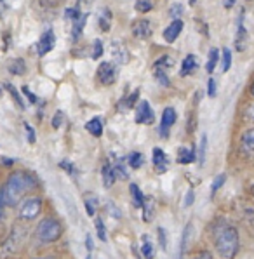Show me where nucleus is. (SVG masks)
Returning <instances> with one entry per match:
<instances>
[{"label":"nucleus","instance_id":"nucleus-53","mask_svg":"<svg viewBox=\"0 0 254 259\" xmlns=\"http://www.w3.org/2000/svg\"><path fill=\"white\" fill-rule=\"evenodd\" d=\"M86 247H87V250H89V252H93V250H94V242H93V237H91V235H87V237H86Z\"/></svg>","mask_w":254,"mask_h":259},{"label":"nucleus","instance_id":"nucleus-25","mask_svg":"<svg viewBox=\"0 0 254 259\" xmlns=\"http://www.w3.org/2000/svg\"><path fill=\"white\" fill-rule=\"evenodd\" d=\"M205 151H207V136L202 134L200 145H198V151H197V162L200 167L204 165V162H205Z\"/></svg>","mask_w":254,"mask_h":259},{"label":"nucleus","instance_id":"nucleus-58","mask_svg":"<svg viewBox=\"0 0 254 259\" xmlns=\"http://www.w3.org/2000/svg\"><path fill=\"white\" fill-rule=\"evenodd\" d=\"M251 94L254 96V82H252V85H251Z\"/></svg>","mask_w":254,"mask_h":259},{"label":"nucleus","instance_id":"nucleus-8","mask_svg":"<svg viewBox=\"0 0 254 259\" xmlns=\"http://www.w3.org/2000/svg\"><path fill=\"white\" fill-rule=\"evenodd\" d=\"M152 162H153V167L158 174H164L167 172L169 165H171V160L169 157L165 155V151L162 148H153L152 151Z\"/></svg>","mask_w":254,"mask_h":259},{"label":"nucleus","instance_id":"nucleus-32","mask_svg":"<svg viewBox=\"0 0 254 259\" xmlns=\"http://www.w3.org/2000/svg\"><path fill=\"white\" fill-rule=\"evenodd\" d=\"M94 226H96V233H98L99 240H101V242H106V240H108V237H106L105 223H103V219H101V218H96V219H94Z\"/></svg>","mask_w":254,"mask_h":259},{"label":"nucleus","instance_id":"nucleus-5","mask_svg":"<svg viewBox=\"0 0 254 259\" xmlns=\"http://www.w3.org/2000/svg\"><path fill=\"white\" fill-rule=\"evenodd\" d=\"M136 122L138 123H145V125H152L155 122V113H153L152 106H150L148 101H140L138 103V108H136Z\"/></svg>","mask_w":254,"mask_h":259},{"label":"nucleus","instance_id":"nucleus-20","mask_svg":"<svg viewBox=\"0 0 254 259\" xmlns=\"http://www.w3.org/2000/svg\"><path fill=\"white\" fill-rule=\"evenodd\" d=\"M129 190H131V198H133V205L136 207V209H141L143 202H145V195H143V191L140 190V186L131 183Z\"/></svg>","mask_w":254,"mask_h":259},{"label":"nucleus","instance_id":"nucleus-41","mask_svg":"<svg viewBox=\"0 0 254 259\" xmlns=\"http://www.w3.org/2000/svg\"><path fill=\"white\" fill-rule=\"evenodd\" d=\"M103 56V42L101 40H94L93 47V59H99Z\"/></svg>","mask_w":254,"mask_h":259},{"label":"nucleus","instance_id":"nucleus-47","mask_svg":"<svg viewBox=\"0 0 254 259\" xmlns=\"http://www.w3.org/2000/svg\"><path fill=\"white\" fill-rule=\"evenodd\" d=\"M59 167H61V169H65L68 174H77V169H75L73 164H70L68 160H63L61 164H59Z\"/></svg>","mask_w":254,"mask_h":259},{"label":"nucleus","instance_id":"nucleus-34","mask_svg":"<svg viewBox=\"0 0 254 259\" xmlns=\"http://www.w3.org/2000/svg\"><path fill=\"white\" fill-rule=\"evenodd\" d=\"M134 7H136L138 13L146 14V13H150V11L153 9V2H152V0H138Z\"/></svg>","mask_w":254,"mask_h":259},{"label":"nucleus","instance_id":"nucleus-35","mask_svg":"<svg viewBox=\"0 0 254 259\" xmlns=\"http://www.w3.org/2000/svg\"><path fill=\"white\" fill-rule=\"evenodd\" d=\"M4 85H6V89L11 93V96H13V99H14V101L18 103V106H19V108H21V110H25V103H23L21 96H19L18 91L14 89V85H13V83H4Z\"/></svg>","mask_w":254,"mask_h":259},{"label":"nucleus","instance_id":"nucleus-26","mask_svg":"<svg viewBox=\"0 0 254 259\" xmlns=\"http://www.w3.org/2000/svg\"><path fill=\"white\" fill-rule=\"evenodd\" d=\"M190 232H192V223L185 226L183 235H181V245H180V259H183L185 252H186V244H188V238H190Z\"/></svg>","mask_w":254,"mask_h":259},{"label":"nucleus","instance_id":"nucleus-55","mask_svg":"<svg viewBox=\"0 0 254 259\" xmlns=\"http://www.w3.org/2000/svg\"><path fill=\"white\" fill-rule=\"evenodd\" d=\"M4 207H6V202H4V197H2V193H0V219L4 216Z\"/></svg>","mask_w":254,"mask_h":259},{"label":"nucleus","instance_id":"nucleus-15","mask_svg":"<svg viewBox=\"0 0 254 259\" xmlns=\"http://www.w3.org/2000/svg\"><path fill=\"white\" fill-rule=\"evenodd\" d=\"M86 131L94 138H101L103 136V120L99 117L91 118L89 122L86 123Z\"/></svg>","mask_w":254,"mask_h":259},{"label":"nucleus","instance_id":"nucleus-17","mask_svg":"<svg viewBox=\"0 0 254 259\" xmlns=\"http://www.w3.org/2000/svg\"><path fill=\"white\" fill-rule=\"evenodd\" d=\"M198 66V63H197V58L193 54H188L186 58L183 59V63H181V71H180V75L181 77H188L190 73H192L193 70H195Z\"/></svg>","mask_w":254,"mask_h":259},{"label":"nucleus","instance_id":"nucleus-56","mask_svg":"<svg viewBox=\"0 0 254 259\" xmlns=\"http://www.w3.org/2000/svg\"><path fill=\"white\" fill-rule=\"evenodd\" d=\"M82 4H91V2H94V0H80Z\"/></svg>","mask_w":254,"mask_h":259},{"label":"nucleus","instance_id":"nucleus-52","mask_svg":"<svg viewBox=\"0 0 254 259\" xmlns=\"http://www.w3.org/2000/svg\"><path fill=\"white\" fill-rule=\"evenodd\" d=\"M61 2H63V0H42V6H46V7H56Z\"/></svg>","mask_w":254,"mask_h":259},{"label":"nucleus","instance_id":"nucleus-44","mask_svg":"<svg viewBox=\"0 0 254 259\" xmlns=\"http://www.w3.org/2000/svg\"><path fill=\"white\" fill-rule=\"evenodd\" d=\"M207 94L209 98H216V80L213 77L207 80Z\"/></svg>","mask_w":254,"mask_h":259},{"label":"nucleus","instance_id":"nucleus-45","mask_svg":"<svg viewBox=\"0 0 254 259\" xmlns=\"http://www.w3.org/2000/svg\"><path fill=\"white\" fill-rule=\"evenodd\" d=\"M23 94H25L26 98H28V101L31 103V105H37V103H38V98H37V96H35L33 93H31V91H30L26 85L23 87Z\"/></svg>","mask_w":254,"mask_h":259},{"label":"nucleus","instance_id":"nucleus-33","mask_svg":"<svg viewBox=\"0 0 254 259\" xmlns=\"http://www.w3.org/2000/svg\"><path fill=\"white\" fill-rule=\"evenodd\" d=\"M226 183V174L225 172H221V174H218L216 178H214V181H213V185H211V197H214L216 195V191L221 188Z\"/></svg>","mask_w":254,"mask_h":259},{"label":"nucleus","instance_id":"nucleus-39","mask_svg":"<svg viewBox=\"0 0 254 259\" xmlns=\"http://www.w3.org/2000/svg\"><path fill=\"white\" fill-rule=\"evenodd\" d=\"M169 16L173 19H178L180 16H183V6H181V4H173V6L169 7Z\"/></svg>","mask_w":254,"mask_h":259},{"label":"nucleus","instance_id":"nucleus-40","mask_svg":"<svg viewBox=\"0 0 254 259\" xmlns=\"http://www.w3.org/2000/svg\"><path fill=\"white\" fill-rule=\"evenodd\" d=\"M138 98H140V91H134V93H131V96H129V98H125V103H124V106H125L127 110H129V108H133V106L136 105Z\"/></svg>","mask_w":254,"mask_h":259},{"label":"nucleus","instance_id":"nucleus-28","mask_svg":"<svg viewBox=\"0 0 254 259\" xmlns=\"http://www.w3.org/2000/svg\"><path fill=\"white\" fill-rule=\"evenodd\" d=\"M141 254L145 259H153V244L150 242V238L143 237V244H141Z\"/></svg>","mask_w":254,"mask_h":259},{"label":"nucleus","instance_id":"nucleus-57","mask_svg":"<svg viewBox=\"0 0 254 259\" xmlns=\"http://www.w3.org/2000/svg\"><path fill=\"white\" fill-rule=\"evenodd\" d=\"M195 2L197 0H190V6H195Z\"/></svg>","mask_w":254,"mask_h":259},{"label":"nucleus","instance_id":"nucleus-31","mask_svg":"<svg viewBox=\"0 0 254 259\" xmlns=\"http://www.w3.org/2000/svg\"><path fill=\"white\" fill-rule=\"evenodd\" d=\"M153 77H155L157 80L160 82V85H164V87H169V85H171V80H169L167 71H165V70L153 68Z\"/></svg>","mask_w":254,"mask_h":259},{"label":"nucleus","instance_id":"nucleus-3","mask_svg":"<svg viewBox=\"0 0 254 259\" xmlns=\"http://www.w3.org/2000/svg\"><path fill=\"white\" fill-rule=\"evenodd\" d=\"M61 235H63L61 223L51 216L44 218L37 225V228H35V237H37V240L42 242V244H53V242L59 240Z\"/></svg>","mask_w":254,"mask_h":259},{"label":"nucleus","instance_id":"nucleus-22","mask_svg":"<svg viewBox=\"0 0 254 259\" xmlns=\"http://www.w3.org/2000/svg\"><path fill=\"white\" fill-rule=\"evenodd\" d=\"M87 18H89V14H82L80 18L73 23V28H71V38H73V40H78V37L82 35V31H84V28H86V23H87Z\"/></svg>","mask_w":254,"mask_h":259},{"label":"nucleus","instance_id":"nucleus-43","mask_svg":"<svg viewBox=\"0 0 254 259\" xmlns=\"http://www.w3.org/2000/svg\"><path fill=\"white\" fill-rule=\"evenodd\" d=\"M63 120H65V115H63V111H56V115L53 117V127H54V129H59V127L63 125Z\"/></svg>","mask_w":254,"mask_h":259},{"label":"nucleus","instance_id":"nucleus-60","mask_svg":"<svg viewBox=\"0 0 254 259\" xmlns=\"http://www.w3.org/2000/svg\"><path fill=\"white\" fill-rule=\"evenodd\" d=\"M0 96H2V85H0Z\"/></svg>","mask_w":254,"mask_h":259},{"label":"nucleus","instance_id":"nucleus-19","mask_svg":"<svg viewBox=\"0 0 254 259\" xmlns=\"http://www.w3.org/2000/svg\"><path fill=\"white\" fill-rule=\"evenodd\" d=\"M195 160V150L193 148H180L178 150V164L181 165H188Z\"/></svg>","mask_w":254,"mask_h":259},{"label":"nucleus","instance_id":"nucleus-37","mask_svg":"<svg viewBox=\"0 0 254 259\" xmlns=\"http://www.w3.org/2000/svg\"><path fill=\"white\" fill-rule=\"evenodd\" d=\"M80 16H82V13H80V9H78V7H68V9L65 11V18L68 19V21H71V23L77 21Z\"/></svg>","mask_w":254,"mask_h":259},{"label":"nucleus","instance_id":"nucleus-11","mask_svg":"<svg viewBox=\"0 0 254 259\" xmlns=\"http://www.w3.org/2000/svg\"><path fill=\"white\" fill-rule=\"evenodd\" d=\"M133 33H134V37L141 38V40L152 37V33H153L152 23H150L148 19H138V21L133 23Z\"/></svg>","mask_w":254,"mask_h":259},{"label":"nucleus","instance_id":"nucleus-59","mask_svg":"<svg viewBox=\"0 0 254 259\" xmlns=\"http://www.w3.org/2000/svg\"><path fill=\"white\" fill-rule=\"evenodd\" d=\"M86 259H93V257H91V254H89V256H86Z\"/></svg>","mask_w":254,"mask_h":259},{"label":"nucleus","instance_id":"nucleus-42","mask_svg":"<svg viewBox=\"0 0 254 259\" xmlns=\"http://www.w3.org/2000/svg\"><path fill=\"white\" fill-rule=\"evenodd\" d=\"M25 131H26V139H28L30 143H35V141H37V136H35V129L30 125L28 122H25Z\"/></svg>","mask_w":254,"mask_h":259},{"label":"nucleus","instance_id":"nucleus-4","mask_svg":"<svg viewBox=\"0 0 254 259\" xmlns=\"http://www.w3.org/2000/svg\"><path fill=\"white\" fill-rule=\"evenodd\" d=\"M42 210V198L38 197H30L19 205V218L25 221H31L40 214Z\"/></svg>","mask_w":254,"mask_h":259},{"label":"nucleus","instance_id":"nucleus-18","mask_svg":"<svg viewBox=\"0 0 254 259\" xmlns=\"http://www.w3.org/2000/svg\"><path fill=\"white\" fill-rule=\"evenodd\" d=\"M141 210H143V219H145V223L152 221L153 214H155V202H153V197H145Z\"/></svg>","mask_w":254,"mask_h":259},{"label":"nucleus","instance_id":"nucleus-1","mask_svg":"<svg viewBox=\"0 0 254 259\" xmlns=\"http://www.w3.org/2000/svg\"><path fill=\"white\" fill-rule=\"evenodd\" d=\"M37 185H38V181L33 174L18 170V172H13L7 178L6 185L0 188V193H2L6 205L14 207L16 204L21 202V198L25 197L30 190L37 188Z\"/></svg>","mask_w":254,"mask_h":259},{"label":"nucleus","instance_id":"nucleus-10","mask_svg":"<svg viewBox=\"0 0 254 259\" xmlns=\"http://www.w3.org/2000/svg\"><path fill=\"white\" fill-rule=\"evenodd\" d=\"M54 44H56V37H54L53 30H46L42 33L40 40H38L37 47H38V56H46L47 53L54 49Z\"/></svg>","mask_w":254,"mask_h":259},{"label":"nucleus","instance_id":"nucleus-48","mask_svg":"<svg viewBox=\"0 0 254 259\" xmlns=\"http://www.w3.org/2000/svg\"><path fill=\"white\" fill-rule=\"evenodd\" d=\"M244 117H245V120L254 122V103L247 105V108H245V111H244Z\"/></svg>","mask_w":254,"mask_h":259},{"label":"nucleus","instance_id":"nucleus-36","mask_svg":"<svg viewBox=\"0 0 254 259\" xmlns=\"http://www.w3.org/2000/svg\"><path fill=\"white\" fill-rule=\"evenodd\" d=\"M86 210H87V214H89L91 218L94 216V214H96V205H98V200H96V197H93V195H91V197H86Z\"/></svg>","mask_w":254,"mask_h":259},{"label":"nucleus","instance_id":"nucleus-29","mask_svg":"<svg viewBox=\"0 0 254 259\" xmlns=\"http://www.w3.org/2000/svg\"><path fill=\"white\" fill-rule=\"evenodd\" d=\"M230 68H232V51L225 47L223 53H221V71L226 73Z\"/></svg>","mask_w":254,"mask_h":259},{"label":"nucleus","instance_id":"nucleus-61","mask_svg":"<svg viewBox=\"0 0 254 259\" xmlns=\"http://www.w3.org/2000/svg\"><path fill=\"white\" fill-rule=\"evenodd\" d=\"M35 259H42V257H35Z\"/></svg>","mask_w":254,"mask_h":259},{"label":"nucleus","instance_id":"nucleus-46","mask_svg":"<svg viewBox=\"0 0 254 259\" xmlns=\"http://www.w3.org/2000/svg\"><path fill=\"white\" fill-rule=\"evenodd\" d=\"M157 235H158V242H160V247L165 250V249H167V242H165V230L164 228H158Z\"/></svg>","mask_w":254,"mask_h":259},{"label":"nucleus","instance_id":"nucleus-2","mask_svg":"<svg viewBox=\"0 0 254 259\" xmlns=\"http://www.w3.org/2000/svg\"><path fill=\"white\" fill-rule=\"evenodd\" d=\"M213 240L214 249L221 259H235L240 249V237L235 226H230L226 223L216 226L213 232Z\"/></svg>","mask_w":254,"mask_h":259},{"label":"nucleus","instance_id":"nucleus-6","mask_svg":"<svg viewBox=\"0 0 254 259\" xmlns=\"http://www.w3.org/2000/svg\"><path fill=\"white\" fill-rule=\"evenodd\" d=\"M178 115H176V110L173 108V106H167V108L164 110V113H162V120H160V127H158V133H160V138H169V131L171 127L174 125V122H176Z\"/></svg>","mask_w":254,"mask_h":259},{"label":"nucleus","instance_id":"nucleus-12","mask_svg":"<svg viewBox=\"0 0 254 259\" xmlns=\"http://www.w3.org/2000/svg\"><path fill=\"white\" fill-rule=\"evenodd\" d=\"M245 44H247V30L244 26V11H242L239 18V26H237V35H235V49L244 51Z\"/></svg>","mask_w":254,"mask_h":259},{"label":"nucleus","instance_id":"nucleus-9","mask_svg":"<svg viewBox=\"0 0 254 259\" xmlns=\"http://www.w3.org/2000/svg\"><path fill=\"white\" fill-rule=\"evenodd\" d=\"M110 53H112V58L117 65H127L129 63V51L125 49V46L122 42L115 40L110 44Z\"/></svg>","mask_w":254,"mask_h":259},{"label":"nucleus","instance_id":"nucleus-54","mask_svg":"<svg viewBox=\"0 0 254 259\" xmlns=\"http://www.w3.org/2000/svg\"><path fill=\"white\" fill-rule=\"evenodd\" d=\"M237 0H223V6L226 7V9H232L233 6H235Z\"/></svg>","mask_w":254,"mask_h":259},{"label":"nucleus","instance_id":"nucleus-23","mask_svg":"<svg viewBox=\"0 0 254 259\" xmlns=\"http://www.w3.org/2000/svg\"><path fill=\"white\" fill-rule=\"evenodd\" d=\"M218 61H220V51H218L216 47H213V49L209 51L207 65H205V71H207L209 75H211L213 71L216 70V65H218Z\"/></svg>","mask_w":254,"mask_h":259},{"label":"nucleus","instance_id":"nucleus-38","mask_svg":"<svg viewBox=\"0 0 254 259\" xmlns=\"http://www.w3.org/2000/svg\"><path fill=\"white\" fill-rule=\"evenodd\" d=\"M112 165H113L115 172H117V178H120V179H127V170H125L124 164H122V160H117V162H113Z\"/></svg>","mask_w":254,"mask_h":259},{"label":"nucleus","instance_id":"nucleus-30","mask_svg":"<svg viewBox=\"0 0 254 259\" xmlns=\"http://www.w3.org/2000/svg\"><path fill=\"white\" fill-rule=\"evenodd\" d=\"M173 65H174V59L171 58V56L165 54V56H160V58L157 59L155 65H153V68H160V70H165V71H167Z\"/></svg>","mask_w":254,"mask_h":259},{"label":"nucleus","instance_id":"nucleus-51","mask_svg":"<svg viewBox=\"0 0 254 259\" xmlns=\"http://www.w3.org/2000/svg\"><path fill=\"white\" fill-rule=\"evenodd\" d=\"M193 259H213V256L209 250H200V252H197V256Z\"/></svg>","mask_w":254,"mask_h":259},{"label":"nucleus","instance_id":"nucleus-16","mask_svg":"<svg viewBox=\"0 0 254 259\" xmlns=\"http://www.w3.org/2000/svg\"><path fill=\"white\" fill-rule=\"evenodd\" d=\"M112 13H110L108 7H103L101 11H99V16H98V25L101 28L103 31H110V28H112Z\"/></svg>","mask_w":254,"mask_h":259},{"label":"nucleus","instance_id":"nucleus-13","mask_svg":"<svg viewBox=\"0 0 254 259\" xmlns=\"http://www.w3.org/2000/svg\"><path fill=\"white\" fill-rule=\"evenodd\" d=\"M181 30H183V21H181V19H174V21L164 30V40L173 44L178 37H180Z\"/></svg>","mask_w":254,"mask_h":259},{"label":"nucleus","instance_id":"nucleus-14","mask_svg":"<svg viewBox=\"0 0 254 259\" xmlns=\"http://www.w3.org/2000/svg\"><path fill=\"white\" fill-rule=\"evenodd\" d=\"M101 174H103V185H105V188H112L115 181H117V172H115L113 165L105 164L101 169Z\"/></svg>","mask_w":254,"mask_h":259},{"label":"nucleus","instance_id":"nucleus-27","mask_svg":"<svg viewBox=\"0 0 254 259\" xmlns=\"http://www.w3.org/2000/svg\"><path fill=\"white\" fill-rule=\"evenodd\" d=\"M9 71L13 75H23L26 71V65H25V61H23L21 58H16L13 63L9 65Z\"/></svg>","mask_w":254,"mask_h":259},{"label":"nucleus","instance_id":"nucleus-7","mask_svg":"<svg viewBox=\"0 0 254 259\" xmlns=\"http://www.w3.org/2000/svg\"><path fill=\"white\" fill-rule=\"evenodd\" d=\"M98 78L103 85H112L115 82V78H117V70H115V66L112 63L105 61L98 66Z\"/></svg>","mask_w":254,"mask_h":259},{"label":"nucleus","instance_id":"nucleus-62","mask_svg":"<svg viewBox=\"0 0 254 259\" xmlns=\"http://www.w3.org/2000/svg\"><path fill=\"white\" fill-rule=\"evenodd\" d=\"M252 191H254V190H252Z\"/></svg>","mask_w":254,"mask_h":259},{"label":"nucleus","instance_id":"nucleus-24","mask_svg":"<svg viewBox=\"0 0 254 259\" xmlns=\"http://www.w3.org/2000/svg\"><path fill=\"white\" fill-rule=\"evenodd\" d=\"M127 164H129L131 169H140L145 164V157H143V153H140V151H133L127 157Z\"/></svg>","mask_w":254,"mask_h":259},{"label":"nucleus","instance_id":"nucleus-49","mask_svg":"<svg viewBox=\"0 0 254 259\" xmlns=\"http://www.w3.org/2000/svg\"><path fill=\"white\" fill-rule=\"evenodd\" d=\"M106 209H108V212H110V214H113V212H115V216H117V219H120V210H118V207L115 205V204H112V202H108V204H106Z\"/></svg>","mask_w":254,"mask_h":259},{"label":"nucleus","instance_id":"nucleus-21","mask_svg":"<svg viewBox=\"0 0 254 259\" xmlns=\"http://www.w3.org/2000/svg\"><path fill=\"white\" fill-rule=\"evenodd\" d=\"M240 145L245 151H251V153H254V127L247 129L244 134H242Z\"/></svg>","mask_w":254,"mask_h":259},{"label":"nucleus","instance_id":"nucleus-50","mask_svg":"<svg viewBox=\"0 0 254 259\" xmlns=\"http://www.w3.org/2000/svg\"><path fill=\"white\" fill-rule=\"evenodd\" d=\"M183 204H185V207H190V205L193 204V191H192V190H188V193H186Z\"/></svg>","mask_w":254,"mask_h":259}]
</instances>
